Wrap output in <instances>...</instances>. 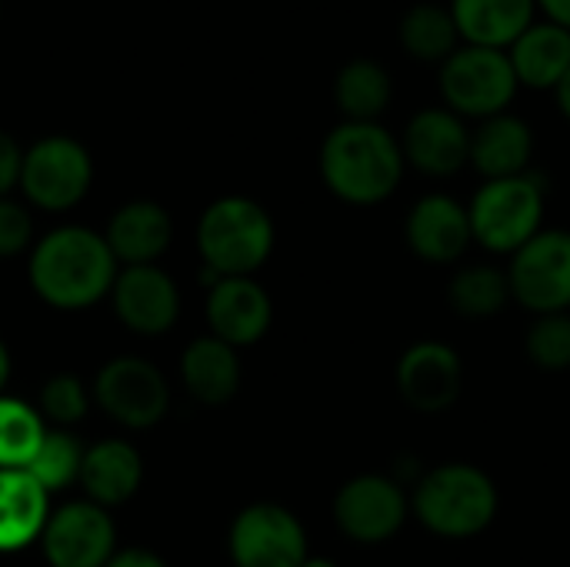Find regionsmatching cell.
<instances>
[{
    "label": "cell",
    "mask_w": 570,
    "mask_h": 567,
    "mask_svg": "<svg viewBox=\"0 0 570 567\" xmlns=\"http://www.w3.org/2000/svg\"><path fill=\"white\" fill-rule=\"evenodd\" d=\"M511 301L531 317L570 311V231L544 227L508 257Z\"/></svg>",
    "instance_id": "9c48e42d"
},
{
    "label": "cell",
    "mask_w": 570,
    "mask_h": 567,
    "mask_svg": "<svg viewBox=\"0 0 570 567\" xmlns=\"http://www.w3.org/2000/svg\"><path fill=\"white\" fill-rule=\"evenodd\" d=\"M110 301L120 324L144 338H157L170 331L180 317V291L174 277L157 264L120 267L110 287Z\"/></svg>",
    "instance_id": "2e32d148"
},
{
    "label": "cell",
    "mask_w": 570,
    "mask_h": 567,
    "mask_svg": "<svg viewBox=\"0 0 570 567\" xmlns=\"http://www.w3.org/2000/svg\"><path fill=\"white\" fill-rule=\"evenodd\" d=\"M448 10L461 43L491 50H508L538 20V0H451Z\"/></svg>",
    "instance_id": "44dd1931"
},
{
    "label": "cell",
    "mask_w": 570,
    "mask_h": 567,
    "mask_svg": "<svg viewBox=\"0 0 570 567\" xmlns=\"http://www.w3.org/2000/svg\"><path fill=\"white\" fill-rule=\"evenodd\" d=\"M397 40H401L407 57H414L421 63H438V67L461 47V33L454 27V17L441 3L407 7L401 13V23H397Z\"/></svg>",
    "instance_id": "4316f807"
},
{
    "label": "cell",
    "mask_w": 570,
    "mask_h": 567,
    "mask_svg": "<svg viewBox=\"0 0 570 567\" xmlns=\"http://www.w3.org/2000/svg\"><path fill=\"white\" fill-rule=\"evenodd\" d=\"M40 548L50 567H104L117 555V528L107 508L70 501L50 511Z\"/></svg>",
    "instance_id": "4fadbf2b"
},
{
    "label": "cell",
    "mask_w": 570,
    "mask_h": 567,
    "mask_svg": "<svg viewBox=\"0 0 570 567\" xmlns=\"http://www.w3.org/2000/svg\"><path fill=\"white\" fill-rule=\"evenodd\" d=\"M554 100H558V110H561V117L570 124V70L564 74V80L554 87Z\"/></svg>",
    "instance_id": "d590c367"
},
{
    "label": "cell",
    "mask_w": 570,
    "mask_h": 567,
    "mask_svg": "<svg viewBox=\"0 0 570 567\" xmlns=\"http://www.w3.org/2000/svg\"><path fill=\"white\" fill-rule=\"evenodd\" d=\"M404 244L424 264H438V267L464 264L468 251L474 247L468 204L444 190H431L417 197L404 217Z\"/></svg>",
    "instance_id": "5bb4252c"
},
{
    "label": "cell",
    "mask_w": 570,
    "mask_h": 567,
    "mask_svg": "<svg viewBox=\"0 0 570 567\" xmlns=\"http://www.w3.org/2000/svg\"><path fill=\"white\" fill-rule=\"evenodd\" d=\"M544 214L548 180L534 167L518 177L481 180V187L468 201L474 244L494 257H511L538 231H544Z\"/></svg>",
    "instance_id": "5b68a950"
},
{
    "label": "cell",
    "mask_w": 570,
    "mask_h": 567,
    "mask_svg": "<svg viewBox=\"0 0 570 567\" xmlns=\"http://www.w3.org/2000/svg\"><path fill=\"white\" fill-rule=\"evenodd\" d=\"M180 381L194 401L207 408H224L240 391V358L230 344L217 338H197L180 358Z\"/></svg>",
    "instance_id": "cb8c5ba5"
},
{
    "label": "cell",
    "mask_w": 570,
    "mask_h": 567,
    "mask_svg": "<svg viewBox=\"0 0 570 567\" xmlns=\"http://www.w3.org/2000/svg\"><path fill=\"white\" fill-rule=\"evenodd\" d=\"M324 187L351 207L391 201L407 174L397 134L381 120H341L327 130L317 154Z\"/></svg>",
    "instance_id": "6da1fadb"
},
{
    "label": "cell",
    "mask_w": 570,
    "mask_h": 567,
    "mask_svg": "<svg viewBox=\"0 0 570 567\" xmlns=\"http://www.w3.org/2000/svg\"><path fill=\"white\" fill-rule=\"evenodd\" d=\"M30 244H33L30 211L13 197H0V257H17Z\"/></svg>",
    "instance_id": "1f68e13d"
},
{
    "label": "cell",
    "mask_w": 570,
    "mask_h": 567,
    "mask_svg": "<svg viewBox=\"0 0 570 567\" xmlns=\"http://www.w3.org/2000/svg\"><path fill=\"white\" fill-rule=\"evenodd\" d=\"M397 140L404 150V164L434 180L454 177L471 164V124L444 104L411 114Z\"/></svg>",
    "instance_id": "9a60e30c"
},
{
    "label": "cell",
    "mask_w": 570,
    "mask_h": 567,
    "mask_svg": "<svg viewBox=\"0 0 570 567\" xmlns=\"http://www.w3.org/2000/svg\"><path fill=\"white\" fill-rule=\"evenodd\" d=\"M50 518V495L23 471H0V555H13L40 541Z\"/></svg>",
    "instance_id": "603a6c76"
},
{
    "label": "cell",
    "mask_w": 570,
    "mask_h": 567,
    "mask_svg": "<svg viewBox=\"0 0 570 567\" xmlns=\"http://www.w3.org/2000/svg\"><path fill=\"white\" fill-rule=\"evenodd\" d=\"M401 401L417 414H444L464 394V358L454 344L424 338L404 348L394 368Z\"/></svg>",
    "instance_id": "7c38bea8"
},
{
    "label": "cell",
    "mask_w": 570,
    "mask_h": 567,
    "mask_svg": "<svg viewBox=\"0 0 570 567\" xmlns=\"http://www.w3.org/2000/svg\"><path fill=\"white\" fill-rule=\"evenodd\" d=\"M534 130L518 114H498L488 120L471 124V164L481 180L518 177L528 174L534 164Z\"/></svg>",
    "instance_id": "ac0fdd59"
},
{
    "label": "cell",
    "mask_w": 570,
    "mask_h": 567,
    "mask_svg": "<svg viewBox=\"0 0 570 567\" xmlns=\"http://www.w3.org/2000/svg\"><path fill=\"white\" fill-rule=\"evenodd\" d=\"M104 567H167V561L154 551H144V548H127V551H117Z\"/></svg>",
    "instance_id": "836d02e7"
},
{
    "label": "cell",
    "mask_w": 570,
    "mask_h": 567,
    "mask_svg": "<svg viewBox=\"0 0 570 567\" xmlns=\"http://www.w3.org/2000/svg\"><path fill=\"white\" fill-rule=\"evenodd\" d=\"M117 271L120 264L110 254L104 234L80 224H63L30 247L27 274L43 304L60 311H83L110 294Z\"/></svg>",
    "instance_id": "7a4b0ae2"
},
{
    "label": "cell",
    "mask_w": 570,
    "mask_h": 567,
    "mask_svg": "<svg viewBox=\"0 0 570 567\" xmlns=\"http://www.w3.org/2000/svg\"><path fill=\"white\" fill-rule=\"evenodd\" d=\"M0 20H3V0H0Z\"/></svg>",
    "instance_id": "f35d334b"
},
{
    "label": "cell",
    "mask_w": 570,
    "mask_h": 567,
    "mask_svg": "<svg viewBox=\"0 0 570 567\" xmlns=\"http://www.w3.org/2000/svg\"><path fill=\"white\" fill-rule=\"evenodd\" d=\"M80 465H83V448L73 434L67 431H43L33 458L27 461V475L47 491H63L80 478Z\"/></svg>",
    "instance_id": "83f0119b"
},
{
    "label": "cell",
    "mask_w": 570,
    "mask_h": 567,
    "mask_svg": "<svg viewBox=\"0 0 570 567\" xmlns=\"http://www.w3.org/2000/svg\"><path fill=\"white\" fill-rule=\"evenodd\" d=\"M501 515L498 481L468 461H444L414 478L411 518L441 541H474Z\"/></svg>",
    "instance_id": "3957f363"
},
{
    "label": "cell",
    "mask_w": 570,
    "mask_h": 567,
    "mask_svg": "<svg viewBox=\"0 0 570 567\" xmlns=\"http://www.w3.org/2000/svg\"><path fill=\"white\" fill-rule=\"evenodd\" d=\"M43 431L47 428L37 408L23 404L20 398L0 394V471L27 468Z\"/></svg>",
    "instance_id": "f1b7e54d"
},
{
    "label": "cell",
    "mask_w": 570,
    "mask_h": 567,
    "mask_svg": "<svg viewBox=\"0 0 570 567\" xmlns=\"http://www.w3.org/2000/svg\"><path fill=\"white\" fill-rule=\"evenodd\" d=\"M204 314L210 338L240 351L257 344L271 331L274 304L254 277H217L207 291Z\"/></svg>",
    "instance_id": "e0dca14e"
},
{
    "label": "cell",
    "mask_w": 570,
    "mask_h": 567,
    "mask_svg": "<svg viewBox=\"0 0 570 567\" xmlns=\"http://www.w3.org/2000/svg\"><path fill=\"white\" fill-rule=\"evenodd\" d=\"M448 304L464 321H488L511 304L508 271L491 261L458 264L448 281Z\"/></svg>",
    "instance_id": "484cf974"
},
{
    "label": "cell",
    "mask_w": 570,
    "mask_h": 567,
    "mask_svg": "<svg viewBox=\"0 0 570 567\" xmlns=\"http://www.w3.org/2000/svg\"><path fill=\"white\" fill-rule=\"evenodd\" d=\"M438 90L448 110L468 124L508 114L521 84L508 60V50L461 43L438 70Z\"/></svg>",
    "instance_id": "8992f818"
},
{
    "label": "cell",
    "mask_w": 570,
    "mask_h": 567,
    "mask_svg": "<svg viewBox=\"0 0 570 567\" xmlns=\"http://www.w3.org/2000/svg\"><path fill=\"white\" fill-rule=\"evenodd\" d=\"M20 167H23V147L13 134L0 130V197H10V190L20 187Z\"/></svg>",
    "instance_id": "d6a6232c"
},
{
    "label": "cell",
    "mask_w": 570,
    "mask_h": 567,
    "mask_svg": "<svg viewBox=\"0 0 570 567\" xmlns=\"http://www.w3.org/2000/svg\"><path fill=\"white\" fill-rule=\"evenodd\" d=\"M301 567H341L337 561H331V558H324V555H307V561Z\"/></svg>",
    "instance_id": "74e56055"
},
{
    "label": "cell",
    "mask_w": 570,
    "mask_h": 567,
    "mask_svg": "<svg viewBox=\"0 0 570 567\" xmlns=\"http://www.w3.org/2000/svg\"><path fill=\"white\" fill-rule=\"evenodd\" d=\"M508 60L521 87L554 94V87L570 70V30L554 20H534L508 47Z\"/></svg>",
    "instance_id": "7402d4cb"
},
{
    "label": "cell",
    "mask_w": 570,
    "mask_h": 567,
    "mask_svg": "<svg viewBox=\"0 0 570 567\" xmlns=\"http://www.w3.org/2000/svg\"><path fill=\"white\" fill-rule=\"evenodd\" d=\"M394 100V80L374 57H354L334 74V104L344 120H381Z\"/></svg>",
    "instance_id": "d4e9b609"
},
{
    "label": "cell",
    "mask_w": 570,
    "mask_h": 567,
    "mask_svg": "<svg viewBox=\"0 0 570 567\" xmlns=\"http://www.w3.org/2000/svg\"><path fill=\"white\" fill-rule=\"evenodd\" d=\"M274 217L264 204L244 194H227L207 204L197 221V251L207 277H254L274 254Z\"/></svg>",
    "instance_id": "277c9868"
},
{
    "label": "cell",
    "mask_w": 570,
    "mask_h": 567,
    "mask_svg": "<svg viewBox=\"0 0 570 567\" xmlns=\"http://www.w3.org/2000/svg\"><path fill=\"white\" fill-rule=\"evenodd\" d=\"M77 481L83 485L87 501L100 508H117L137 495L144 481V461L130 441L107 438V441H97L94 448H83V465H80Z\"/></svg>",
    "instance_id": "ffe728a7"
},
{
    "label": "cell",
    "mask_w": 570,
    "mask_h": 567,
    "mask_svg": "<svg viewBox=\"0 0 570 567\" xmlns=\"http://www.w3.org/2000/svg\"><path fill=\"white\" fill-rule=\"evenodd\" d=\"M94 401L127 431H147L164 421L170 391L164 374L144 358H114L94 378Z\"/></svg>",
    "instance_id": "8fae6325"
},
{
    "label": "cell",
    "mask_w": 570,
    "mask_h": 567,
    "mask_svg": "<svg viewBox=\"0 0 570 567\" xmlns=\"http://www.w3.org/2000/svg\"><path fill=\"white\" fill-rule=\"evenodd\" d=\"M524 354L541 371H570V311L531 317L524 334Z\"/></svg>",
    "instance_id": "f546056e"
},
{
    "label": "cell",
    "mask_w": 570,
    "mask_h": 567,
    "mask_svg": "<svg viewBox=\"0 0 570 567\" xmlns=\"http://www.w3.org/2000/svg\"><path fill=\"white\" fill-rule=\"evenodd\" d=\"M90 184H94V157L77 137L47 134L30 147H23L20 194L33 207L63 214L87 197Z\"/></svg>",
    "instance_id": "ba28073f"
},
{
    "label": "cell",
    "mask_w": 570,
    "mask_h": 567,
    "mask_svg": "<svg viewBox=\"0 0 570 567\" xmlns=\"http://www.w3.org/2000/svg\"><path fill=\"white\" fill-rule=\"evenodd\" d=\"M538 13H544V20H554L570 30V0H538Z\"/></svg>",
    "instance_id": "e575fe53"
},
{
    "label": "cell",
    "mask_w": 570,
    "mask_h": 567,
    "mask_svg": "<svg viewBox=\"0 0 570 567\" xmlns=\"http://www.w3.org/2000/svg\"><path fill=\"white\" fill-rule=\"evenodd\" d=\"M10 371H13V364H10V351H7V344L0 341V394H3V388H7V381H10Z\"/></svg>",
    "instance_id": "8d00e7d4"
},
{
    "label": "cell",
    "mask_w": 570,
    "mask_h": 567,
    "mask_svg": "<svg viewBox=\"0 0 570 567\" xmlns=\"http://www.w3.org/2000/svg\"><path fill=\"white\" fill-rule=\"evenodd\" d=\"M337 531L354 545H387L411 521V491L394 475H354L347 478L331 505Z\"/></svg>",
    "instance_id": "52a82bcc"
},
{
    "label": "cell",
    "mask_w": 570,
    "mask_h": 567,
    "mask_svg": "<svg viewBox=\"0 0 570 567\" xmlns=\"http://www.w3.org/2000/svg\"><path fill=\"white\" fill-rule=\"evenodd\" d=\"M87 408H90V394H87V388L80 384L77 374H53V378L43 381L40 408H37L43 421L70 428V424L87 418Z\"/></svg>",
    "instance_id": "4dcf8cb0"
},
{
    "label": "cell",
    "mask_w": 570,
    "mask_h": 567,
    "mask_svg": "<svg viewBox=\"0 0 570 567\" xmlns=\"http://www.w3.org/2000/svg\"><path fill=\"white\" fill-rule=\"evenodd\" d=\"M104 241L124 267L154 264L174 241V221L157 201H127L114 211Z\"/></svg>",
    "instance_id": "d6986e66"
},
{
    "label": "cell",
    "mask_w": 570,
    "mask_h": 567,
    "mask_svg": "<svg viewBox=\"0 0 570 567\" xmlns=\"http://www.w3.org/2000/svg\"><path fill=\"white\" fill-rule=\"evenodd\" d=\"M234 567H301L307 561V531L301 518L274 501L247 505L227 535Z\"/></svg>",
    "instance_id": "30bf717a"
}]
</instances>
